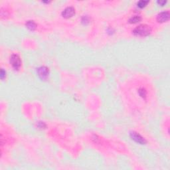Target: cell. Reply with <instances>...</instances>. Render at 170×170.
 <instances>
[{"label": "cell", "instance_id": "cell-1", "mask_svg": "<svg viewBox=\"0 0 170 170\" xmlns=\"http://www.w3.org/2000/svg\"><path fill=\"white\" fill-rule=\"evenodd\" d=\"M150 33V29L148 25H141L137 27L134 30V33L137 35L146 36Z\"/></svg>", "mask_w": 170, "mask_h": 170}, {"label": "cell", "instance_id": "cell-2", "mask_svg": "<svg viewBox=\"0 0 170 170\" xmlns=\"http://www.w3.org/2000/svg\"><path fill=\"white\" fill-rule=\"evenodd\" d=\"M10 63L13 68L15 69H18L21 66V59L17 55H13L11 57Z\"/></svg>", "mask_w": 170, "mask_h": 170}, {"label": "cell", "instance_id": "cell-3", "mask_svg": "<svg viewBox=\"0 0 170 170\" xmlns=\"http://www.w3.org/2000/svg\"><path fill=\"white\" fill-rule=\"evenodd\" d=\"M75 13V9L73 8V7H68V8H66L65 10H64L63 13H62V15H63L64 17L69 18V17H73Z\"/></svg>", "mask_w": 170, "mask_h": 170}, {"label": "cell", "instance_id": "cell-4", "mask_svg": "<svg viewBox=\"0 0 170 170\" xmlns=\"http://www.w3.org/2000/svg\"><path fill=\"white\" fill-rule=\"evenodd\" d=\"M130 136L133 140H134V141L138 142V143L141 144H144L146 143V140H144L140 134H137L136 132H131Z\"/></svg>", "mask_w": 170, "mask_h": 170}, {"label": "cell", "instance_id": "cell-5", "mask_svg": "<svg viewBox=\"0 0 170 170\" xmlns=\"http://www.w3.org/2000/svg\"><path fill=\"white\" fill-rule=\"evenodd\" d=\"M169 19V13L168 11H164V12L160 13L158 14L157 17V19L159 22H165L168 21Z\"/></svg>", "mask_w": 170, "mask_h": 170}, {"label": "cell", "instance_id": "cell-6", "mask_svg": "<svg viewBox=\"0 0 170 170\" xmlns=\"http://www.w3.org/2000/svg\"><path fill=\"white\" fill-rule=\"evenodd\" d=\"M49 74V70L45 66H41L38 68V75L41 79H45Z\"/></svg>", "mask_w": 170, "mask_h": 170}, {"label": "cell", "instance_id": "cell-7", "mask_svg": "<svg viewBox=\"0 0 170 170\" xmlns=\"http://www.w3.org/2000/svg\"><path fill=\"white\" fill-rule=\"evenodd\" d=\"M27 27H28L29 29H30L31 30H33V29H35V23H34L33 21H30L27 22V23L26 24Z\"/></svg>", "mask_w": 170, "mask_h": 170}, {"label": "cell", "instance_id": "cell-8", "mask_svg": "<svg viewBox=\"0 0 170 170\" xmlns=\"http://www.w3.org/2000/svg\"><path fill=\"white\" fill-rule=\"evenodd\" d=\"M141 19V17H138V16H134V17H133L131 18L130 19V23H137L138 21H139Z\"/></svg>", "mask_w": 170, "mask_h": 170}, {"label": "cell", "instance_id": "cell-9", "mask_svg": "<svg viewBox=\"0 0 170 170\" xmlns=\"http://www.w3.org/2000/svg\"><path fill=\"white\" fill-rule=\"evenodd\" d=\"M148 1H139L138 3V6L140 8H144V7H145L147 4H148Z\"/></svg>", "mask_w": 170, "mask_h": 170}, {"label": "cell", "instance_id": "cell-10", "mask_svg": "<svg viewBox=\"0 0 170 170\" xmlns=\"http://www.w3.org/2000/svg\"><path fill=\"white\" fill-rule=\"evenodd\" d=\"M165 2H166V1H158V3H159L160 4H162V5L163 3H165Z\"/></svg>", "mask_w": 170, "mask_h": 170}]
</instances>
